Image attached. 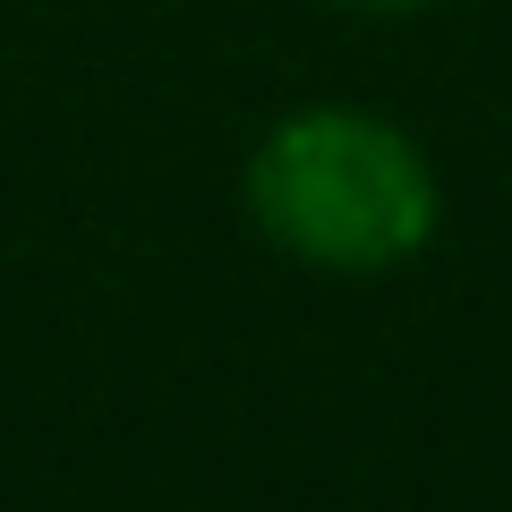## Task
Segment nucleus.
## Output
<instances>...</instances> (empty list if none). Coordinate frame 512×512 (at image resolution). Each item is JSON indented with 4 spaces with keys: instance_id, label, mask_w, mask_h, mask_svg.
<instances>
[{
    "instance_id": "nucleus-1",
    "label": "nucleus",
    "mask_w": 512,
    "mask_h": 512,
    "mask_svg": "<svg viewBox=\"0 0 512 512\" xmlns=\"http://www.w3.org/2000/svg\"><path fill=\"white\" fill-rule=\"evenodd\" d=\"M444 188L402 120L308 103L248 154V222L316 274H393L436 239Z\"/></svg>"
},
{
    "instance_id": "nucleus-2",
    "label": "nucleus",
    "mask_w": 512,
    "mask_h": 512,
    "mask_svg": "<svg viewBox=\"0 0 512 512\" xmlns=\"http://www.w3.org/2000/svg\"><path fill=\"white\" fill-rule=\"evenodd\" d=\"M333 9H350V18H410V9H427V0H333Z\"/></svg>"
}]
</instances>
